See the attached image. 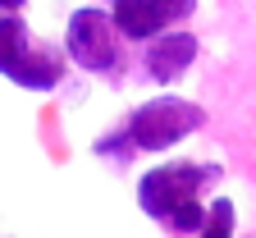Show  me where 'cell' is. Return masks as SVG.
<instances>
[{
  "label": "cell",
  "mask_w": 256,
  "mask_h": 238,
  "mask_svg": "<svg viewBox=\"0 0 256 238\" xmlns=\"http://www.w3.org/2000/svg\"><path fill=\"white\" fill-rule=\"evenodd\" d=\"M220 179V165L210 160H170L151 165L138 179V211L151 215L156 224H170L188 201H202Z\"/></svg>",
  "instance_id": "1"
},
{
  "label": "cell",
  "mask_w": 256,
  "mask_h": 238,
  "mask_svg": "<svg viewBox=\"0 0 256 238\" xmlns=\"http://www.w3.org/2000/svg\"><path fill=\"white\" fill-rule=\"evenodd\" d=\"M128 138H133L138 156H160V151H174L178 142H188L192 133L206 128V110L197 106L192 96H174V92H160L151 101L124 119Z\"/></svg>",
  "instance_id": "2"
},
{
  "label": "cell",
  "mask_w": 256,
  "mask_h": 238,
  "mask_svg": "<svg viewBox=\"0 0 256 238\" xmlns=\"http://www.w3.org/2000/svg\"><path fill=\"white\" fill-rule=\"evenodd\" d=\"M124 46L128 42L119 37L110 10H101V5H78L64 19V55H69V64H78L82 74L114 78L124 69V60H128Z\"/></svg>",
  "instance_id": "3"
},
{
  "label": "cell",
  "mask_w": 256,
  "mask_h": 238,
  "mask_svg": "<svg viewBox=\"0 0 256 238\" xmlns=\"http://www.w3.org/2000/svg\"><path fill=\"white\" fill-rule=\"evenodd\" d=\"M192 14H197V0H110V19L119 37L138 46H146L170 28H183Z\"/></svg>",
  "instance_id": "4"
},
{
  "label": "cell",
  "mask_w": 256,
  "mask_h": 238,
  "mask_svg": "<svg viewBox=\"0 0 256 238\" xmlns=\"http://www.w3.org/2000/svg\"><path fill=\"white\" fill-rule=\"evenodd\" d=\"M202 55V42H197V32H188V28H170V32H160V37L146 42V55H142V74L156 83V87H170L178 83L192 64H197Z\"/></svg>",
  "instance_id": "5"
},
{
  "label": "cell",
  "mask_w": 256,
  "mask_h": 238,
  "mask_svg": "<svg viewBox=\"0 0 256 238\" xmlns=\"http://www.w3.org/2000/svg\"><path fill=\"white\" fill-rule=\"evenodd\" d=\"M64 74H69V55H64V46H46V42H32V51L14 64L10 83L23 87V92H55L64 83Z\"/></svg>",
  "instance_id": "6"
},
{
  "label": "cell",
  "mask_w": 256,
  "mask_h": 238,
  "mask_svg": "<svg viewBox=\"0 0 256 238\" xmlns=\"http://www.w3.org/2000/svg\"><path fill=\"white\" fill-rule=\"evenodd\" d=\"M32 51V28L18 14H0V78L14 74V64Z\"/></svg>",
  "instance_id": "7"
},
{
  "label": "cell",
  "mask_w": 256,
  "mask_h": 238,
  "mask_svg": "<svg viewBox=\"0 0 256 238\" xmlns=\"http://www.w3.org/2000/svg\"><path fill=\"white\" fill-rule=\"evenodd\" d=\"M238 233V211H234V201L229 197H210L206 201V220L202 229L192 233V238H234Z\"/></svg>",
  "instance_id": "8"
},
{
  "label": "cell",
  "mask_w": 256,
  "mask_h": 238,
  "mask_svg": "<svg viewBox=\"0 0 256 238\" xmlns=\"http://www.w3.org/2000/svg\"><path fill=\"white\" fill-rule=\"evenodd\" d=\"M92 151L101 156V160H110V165H128V160L138 156L133 138H128V128H114V133H106V138H96V142H92Z\"/></svg>",
  "instance_id": "9"
},
{
  "label": "cell",
  "mask_w": 256,
  "mask_h": 238,
  "mask_svg": "<svg viewBox=\"0 0 256 238\" xmlns=\"http://www.w3.org/2000/svg\"><path fill=\"white\" fill-rule=\"evenodd\" d=\"M23 5H28V0H0V14H18Z\"/></svg>",
  "instance_id": "10"
}]
</instances>
